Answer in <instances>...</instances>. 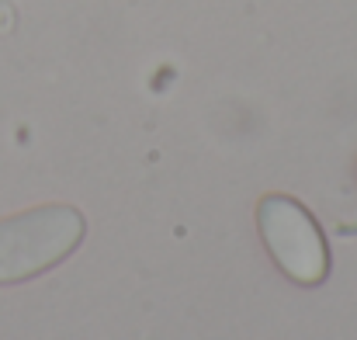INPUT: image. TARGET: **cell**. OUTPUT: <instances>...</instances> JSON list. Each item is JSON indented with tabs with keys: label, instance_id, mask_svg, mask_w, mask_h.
Returning a JSON list of instances; mask_svg holds the SVG:
<instances>
[{
	"label": "cell",
	"instance_id": "obj_2",
	"mask_svg": "<svg viewBox=\"0 0 357 340\" xmlns=\"http://www.w3.org/2000/svg\"><path fill=\"white\" fill-rule=\"evenodd\" d=\"M257 229L274 264L302 288H316L330 274V246L323 229L288 195H267L257 205Z\"/></svg>",
	"mask_w": 357,
	"mask_h": 340
},
{
	"label": "cell",
	"instance_id": "obj_1",
	"mask_svg": "<svg viewBox=\"0 0 357 340\" xmlns=\"http://www.w3.org/2000/svg\"><path fill=\"white\" fill-rule=\"evenodd\" d=\"M87 232V219L73 205H38L0 219V285L31 281L63 264Z\"/></svg>",
	"mask_w": 357,
	"mask_h": 340
}]
</instances>
